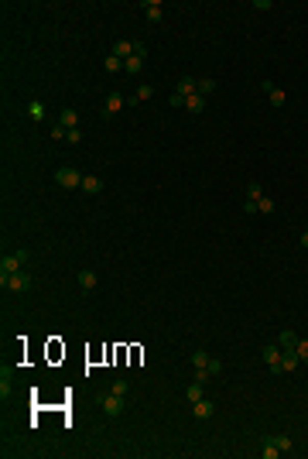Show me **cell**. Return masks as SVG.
Returning <instances> with one entry per match:
<instances>
[{"mask_svg": "<svg viewBox=\"0 0 308 459\" xmlns=\"http://www.w3.org/2000/svg\"><path fill=\"white\" fill-rule=\"evenodd\" d=\"M144 14H148V21H151V24H158L161 17H164V7H161V0H148V4H144Z\"/></svg>", "mask_w": 308, "mask_h": 459, "instance_id": "12", "label": "cell"}, {"mask_svg": "<svg viewBox=\"0 0 308 459\" xmlns=\"http://www.w3.org/2000/svg\"><path fill=\"white\" fill-rule=\"evenodd\" d=\"M175 93H182L185 100H188V96H195V93H199V79H195V76H182V79H178V86H175Z\"/></svg>", "mask_w": 308, "mask_h": 459, "instance_id": "9", "label": "cell"}, {"mask_svg": "<svg viewBox=\"0 0 308 459\" xmlns=\"http://www.w3.org/2000/svg\"><path fill=\"white\" fill-rule=\"evenodd\" d=\"M55 182L62 185V189H79L82 185V172H76V168H58Z\"/></svg>", "mask_w": 308, "mask_h": 459, "instance_id": "4", "label": "cell"}, {"mask_svg": "<svg viewBox=\"0 0 308 459\" xmlns=\"http://www.w3.org/2000/svg\"><path fill=\"white\" fill-rule=\"evenodd\" d=\"M0 285L7 288V291H14V295H21V291H28V288L34 285V278H31V271H17V274H11V278H4Z\"/></svg>", "mask_w": 308, "mask_h": 459, "instance_id": "3", "label": "cell"}, {"mask_svg": "<svg viewBox=\"0 0 308 459\" xmlns=\"http://www.w3.org/2000/svg\"><path fill=\"white\" fill-rule=\"evenodd\" d=\"M24 261H28V250L7 254V257L0 261V281H4V278H11V274H17V271H24Z\"/></svg>", "mask_w": 308, "mask_h": 459, "instance_id": "2", "label": "cell"}, {"mask_svg": "<svg viewBox=\"0 0 308 459\" xmlns=\"http://www.w3.org/2000/svg\"><path fill=\"white\" fill-rule=\"evenodd\" d=\"M274 446L281 449V452H291V446H295V442H291V435H274Z\"/></svg>", "mask_w": 308, "mask_h": 459, "instance_id": "28", "label": "cell"}, {"mask_svg": "<svg viewBox=\"0 0 308 459\" xmlns=\"http://www.w3.org/2000/svg\"><path fill=\"white\" fill-rule=\"evenodd\" d=\"M185 398H188V401H199V398H205V394H202V384H199V380H192V384H188V391H185Z\"/></svg>", "mask_w": 308, "mask_h": 459, "instance_id": "25", "label": "cell"}, {"mask_svg": "<svg viewBox=\"0 0 308 459\" xmlns=\"http://www.w3.org/2000/svg\"><path fill=\"white\" fill-rule=\"evenodd\" d=\"M264 199V185L260 182H250L247 185V202H260Z\"/></svg>", "mask_w": 308, "mask_h": 459, "instance_id": "22", "label": "cell"}, {"mask_svg": "<svg viewBox=\"0 0 308 459\" xmlns=\"http://www.w3.org/2000/svg\"><path fill=\"white\" fill-rule=\"evenodd\" d=\"M209 374H212V377H219V374H223V363H219L216 356H209Z\"/></svg>", "mask_w": 308, "mask_h": 459, "instance_id": "35", "label": "cell"}, {"mask_svg": "<svg viewBox=\"0 0 308 459\" xmlns=\"http://www.w3.org/2000/svg\"><path fill=\"white\" fill-rule=\"evenodd\" d=\"M192 367H209V353L205 350H195L192 353Z\"/></svg>", "mask_w": 308, "mask_h": 459, "instance_id": "27", "label": "cell"}, {"mask_svg": "<svg viewBox=\"0 0 308 459\" xmlns=\"http://www.w3.org/2000/svg\"><path fill=\"white\" fill-rule=\"evenodd\" d=\"M199 93H216V79H212V76H202V79H199Z\"/></svg>", "mask_w": 308, "mask_h": 459, "instance_id": "26", "label": "cell"}, {"mask_svg": "<svg viewBox=\"0 0 308 459\" xmlns=\"http://www.w3.org/2000/svg\"><path fill=\"white\" fill-rule=\"evenodd\" d=\"M58 124L68 127V130H76V127H79V113H76L72 106H65V110H62V117H58Z\"/></svg>", "mask_w": 308, "mask_h": 459, "instance_id": "14", "label": "cell"}, {"mask_svg": "<svg viewBox=\"0 0 308 459\" xmlns=\"http://www.w3.org/2000/svg\"><path fill=\"white\" fill-rule=\"evenodd\" d=\"M52 137H55V141H65V137H68V127L55 124V127H52Z\"/></svg>", "mask_w": 308, "mask_h": 459, "instance_id": "34", "label": "cell"}, {"mask_svg": "<svg viewBox=\"0 0 308 459\" xmlns=\"http://www.w3.org/2000/svg\"><path fill=\"white\" fill-rule=\"evenodd\" d=\"M168 106H171V110H182V106H185V96H182V93H171V96H168Z\"/></svg>", "mask_w": 308, "mask_h": 459, "instance_id": "30", "label": "cell"}, {"mask_svg": "<svg viewBox=\"0 0 308 459\" xmlns=\"http://www.w3.org/2000/svg\"><path fill=\"white\" fill-rule=\"evenodd\" d=\"M76 281H79V288H82V291H86V295H89L92 288L100 285V278H96V271H89V267H82L79 274H76Z\"/></svg>", "mask_w": 308, "mask_h": 459, "instance_id": "8", "label": "cell"}, {"mask_svg": "<svg viewBox=\"0 0 308 459\" xmlns=\"http://www.w3.org/2000/svg\"><path fill=\"white\" fill-rule=\"evenodd\" d=\"M151 96H154V89H151L148 82H144V86H137V89H134V96H130L127 103H148Z\"/></svg>", "mask_w": 308, "mask_h": 459, "instance_id": "15", "label": "cell"}, {"mask_svg": "<svg viewBox=\"0 0 308 459\" xmlns=\"http://www.w3.org/2000/svg\"><path fill=\"white\" fill-rule=\"evenodd\" d=\"M110 391H113V394H127V391H130V380H124V377L113 380V387H110Z\"/></svg>", "mask_w": 308, "mask_h": 459, "instance_id": "33", "label": "cell"}, {"mask_svg": "<svg viewBox=\"0 0 308 459\" xmlns=\"http://www.w3.org/2000/svg\"><path fill=\"white\" fill-rule=\"evenodd\" d=\"M45 103H41V100H31V103H28V117H34V120H45Z\"/></svg>", "mask_w": 308, "mask_h": 459, "instance_id": "20", "label": "cell"}, {"mask_svg": "<svg viewBox=\"0 0 308 459\" xmlns=\"http://www.w3.org/2000/svg\"><path fill=\"white\" fill-rule=\"evenodd\" d=\"M260 456H264V459H277V456H281V449L274 446V435H264V449H260Z\"/></svg>", "mask_w": 308, "mask_h": 459, "instance_id": "18", "label": "cell"}, {"mask_svg": "<svg viewBox=\"0 0 308 459\" xmlns=\"http://www.w3.org/2000/svg\"><path fill=\"white\" fill-rule=\"evenodd\" d=\"M103 185H106V182H103L100 175H82V185H79V189H82L86 195H96V192H103Z\"/></svg>", "mask_w": 308, "mask_h": 459, "instance_id": "10", "label": "cell"}, {"mask_svg": "<svg viewBox=\"0 0 308 459\" xmlns=\"http://www.w3.org/2000/svg\"><path fill=\"white\" fill-rule=\"evenodd\" d=\"M140 69H144V58H140V55H130L124 62V72H130V76H137Z\"/></svg>", "mask_w": 308, "mask_h": 459, "instance_id": "21", "label": "cell"}, {"mask_svg": "<svg viewBox=\"0 0 308 459\" xmlns=\"http://www.w3.org/2000/svg\"><path fill=\"white\" fill-rule=\"evenodd\" d=\"M257 213H274V199L271 195H264L260 202H257Z\"/></svg>", "mask_w": 308, "mask_h": 459, "instance_id": "31", "label": "cell"}, {"mask_svg": "<svg viewBox=\"0 0 308 459\" xmlns=\"http://www.w3.org/2000/svg\"><path fill=\"white\" fill-rule=\"evenodd\" d=\"M68 144H79V141H82V130H79V127H76V130H68Z\"/></svg>", "mask_w": 308, "mask_h": 459, "instance_id": "36", "label": "cell"}, {"mask_svg": "<svg viewBox=\"0 0 308 459\" xmlns=\"http://www.w3.org/2000/svg\"><path fill=\"white\" fill-rule=\"evenodd\" d=\"M298 350H281V374H291V370H298Z\"/></svg>", "mask_w": 308, "mask_h": 459, "instance_id": "11", "label": "cell"}, {"mask_svg": "<svg viewBox=\"0 0 308 459\" xmlns=\"http://www.w3.org/2000/svg\"><path fill=\"white\" fill-rule=\"evenodd\" d=\"M103 69H106V72H120V69H124V58H116L113 52H110V55H106V62H103Z\"/></svg>", "mask_w": 308, "mask_h": 459, "instance_id": "24", "label": "cell"}, {"mask_svg": "<svg viewBox=\"0 0 308 459\" xmlns=\"http://www.w3.org/2000/svg\"><path fill=\"white\" fill-rule=\"evenodd\" d=\"M124 106H127L124 96H120V93H110V96H106V103H103V117H116Z\"/></svg>", "mask_w": 308, "mask_h": 459, "instance_id": "7", "label": "cell"}, {"mask_svg": "<svg viewBox=\"0 0 308 459\" xmlns=\"http://www.w3.org/2000/svg\"><path fill=\"white\" fill-rule=\"evenodd\" d=\"M301 247H308V230H305V233H301Z\"/></svg>", "mask_w": 308, "mask_h": 459, "instance_id": "38", "label": "cell"}, {"mask_svg": "<svg viewBox=\"0 0 308 459\" xmlns=\"http://www.w3.org/2000/svg\"><path fill=\"white\" fill-rule=\"evenodd\" d=\"M96 401H100V408H103V415L106 418H120L124 415V394H113V391H106V394H96Z\"/></svg>", "mask_w": 308, "mask_h": 459, "instance_id": "1", "label": "cell"}, {"mask_svg": "<svg viewBox=\"0 0 308 459\" xmlns=\"http://www.w3.org/2000/svg\"><path fill=\"white\" fill-rule=\"evenodd\" d=\"M260 356H264V363H267L274 374H281V346H277V343H267L260 350Z\"/></svg>", "mask_w": 308, "mask_h": 459, "instance_id": "5", "label": "cell"}, {"mask_svg": "<svg viewBox=\"0 0 308 459\" xmlns=\"http://www.w3.org/2000/svg\"><path fill=\"white\" fill-rule=\"evenodd\" d=\"M298 360H301V363H308V339H298Z\"/></svg>", "mask_w": 308, "mask_h": 459, "instance_id": "32", "label": "cell"}, {"mask_svg": "<svg viewBox=\"0 0 308 459\" xmlns=\"http://www.w3.org/2000/svg\"><path fill=\"white\" fill-rule=\"evenodd\" d=\"M11 367H4L0 370V398H4V401H7V398H11Z\"/></svg>", "mask_w": 308, "mask_h": 459, "instance_id": "17", "label": "cell"}, {"mask_svg": "<svg viewBox=\"0 0 308 459\" xmlns=\"http://www.w3.org/2000/svg\"><path fill=\"white\" fill-rule=\"evenodd\" d=\"M113 55H116V58H124V62H127V58L134 55V41H116V45H113Z\"/></svg>", "mask_w": 308, "mask_h": 459, "instance_id": "19", "label": "cell"}, {"mask_svg": "<svg viewBox=\"0 0 308 459\" xmlns=\"http://www.w3.org/2000/svg\"><path fill=\"white\" fill-rule=\"evenodd\" d=\"M195 374H192V380H199V384H205V380L212 377V374H209V367H192Z\"/></svg>", "mask_w": 308, "mask_h": 459, "instance_id": "29", "label": "cell"}, {"mask_svg": "<svg viewBox=\"0 0 308 459\" xmlns=\"http://www.w3.org/2000/svg\"><path fill=\"white\" fill-rule=\"evenodd\" d=\"M185 110H188V113H202V110H205V96H202V93L188 96V100H185Z\"/></svg>", "mask_w": 308, "mask_h": 459, "instance_id": "16", "label": "cell"}, {"mask_svg": "<svg viewBox=\"0 0 308 459\" xmlns=\"http://www.w3.org/2000/svg\"><path fill=\"white\" fill-rule=\"evenodd\" d=\"M267 93H271V106H285V103H288V93H285V89H277V86H271Z\"/></svg>", "mask_w": 308, "mask_h": 459, "instance_id": "23", "label": "cell"}, {"mask_svg": "<svg viewBox=\"0 0 308 459\" xmlns=\"http://www.w3.org/2000/svg\"><path fill=\"white\" fill-rule=\"evenodd\" d=\"M192 415H195V422H209V418L216 415V404L209 401V398H199V401L192 404Z\"/></svg>", "mask_w": 308, "mask_h": 459, "instance_id": "6", "label": "cell"}, {"mask_svg": "<svg viewBox=\"0 0 308 459\" xmlns=\"http://www.w3.org/2000/svg\"><path fill=\"white\" fill-rule=\"evenodd\" d=\"M134 55H140V58H148V45H144V41H134Z\"/></svg>", "mask_w": 308, "mask_h": 459, "instance_id": "37", "label": "cell"}, {"mask_svg": "<svg viewBox=\"0 0 308 459\" xmlns=\"http://www.w3.org/2000/svg\"><path fill=\"white\" fill-rule=\"evenodd\" d=\"M298 339H301V336H298L295 329H285V333L277 336V346H281V350H295V346H298Z\"/></svg>", "mask_w": 308, "mask_h": 459, "instance_id": "13", "label": "cell"}]
</instances>
